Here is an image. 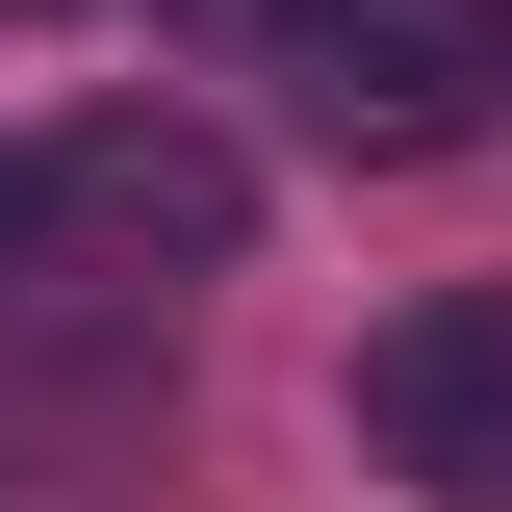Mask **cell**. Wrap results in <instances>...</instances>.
Wrapping results in <instances>:
<instances>
[{
	"label": "cell",
	"instance_id": "obj_1",
	"mask_svg": "<svg viewBox=\"0 0 512 512\" xmlns=\"http://www.w3.org/2000/svg\"><path fill=\"white\" fill-rule=\"evenodd\" d=\"M256 52L308 77L333 154H461V128L512 103V0H282Z\"/></svg>",
	"mask_w": 512,
	"mask_h": 512
},
{
	"label": "cell",
	"instance_id": "obj_2",
	"mask_svg": "<svg viewBox=\"0 0 512 512\" xmlns=\"http://www.w3.org/2000/svg\"><path fill=\"white\" fill-rule=\"evenodd\" d=\"M26 180H52V231H77V256H180V282L256 231V154H231L205 103H77Z\"/></svg>",
	"mask_w": 512,
	"mask_h": 512
},
{
	"label": "cell",
	"instance_id": "obj_3",
	"mask_svg": "<svg viewBox=\"0 0 512 512\" xmlns=\"http://www.w3.org/2000/svg\"><path fill=\"white\" fill-rule=\"evenodd\" d=\"M359 436H384V487H461V512H512V282H436V308L359 359Z\"/></svg>",
	"mask_w": 512,
	"mask_h": 512
},
{
	"label": "cell",
	"instance_id": "obj_4",
	"mask_svg": "<svg viewBox=\"0 0 512 512\" xmlns=\"http://www.w3.org/2000/svg\"><path fill=\"white\" fill-rule=\"evenodd\" d=\"M26 231H52V180H26V154H0V256H26Z\"/></svg>",
	"mask_w": 512,
	"mask_h": 512
},
{
	"label": "cell",
	"instance_id": "obj_5",
	"mask_svg": "<svg viewBox=\"0 0 512 512\" xmlns=\"http://www.w3.org/2000/svg\"><path fill=\"white\" fill-rule=\"evenodd\" d=\"M154 26H282V0H154Z\"/></svg>",
	"mask_w": 512,
	"mask_h": 512
}]
</instances>
